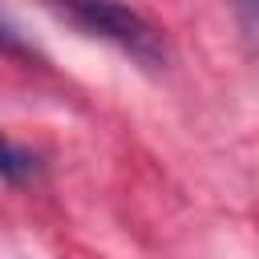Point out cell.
Listing matches in <instances>:
<instances>
[{
  "label": "cell",
  "mask_w": 259,
  "mask_h": 259,
  "mask_svg": "<svg viewBox=\"0 0 259 259\" xmlns=\"http://www.w3.org/2000/svg\"><path fill=\"white\" fill-rule=\"evenodd\" d=\"M255 4H259V0H235V8H239V16H243V28H247V32L255 28Z\"/></svg>",
  "instance_id": "4"
},
{
  "label": "cell",
  "mask_w": 259,
  "mask_h": 259,
  "mask_svg": "<svg viewBox=\"0 0 259 259\" xmlns=\"http://www.w3.org/2000/svg\"><path fill=\"white\" fill-rule=\"evenodd\" d=\"M32 174H36V154L24 150V146H16V142L0 130V178L12 182V186H20V182H28Z\"/></svg>",
  "instance_id": "2"
},
{
  "label": "cell",
  "mask_w": 259,
  "mask_h": 259,
  "mask_svg": "<svg viewBox=\"0 0 259 259\" xmlns=\"http://www.w3.org/2000/svg\"><path fill=\"white\" fill-rule=\"evenodd\" d=\"M0 53L4 57H16V61H40L36 45L28 40V32L20 28V20L0 4Z\"/></svg>",
  "instance_id": "3"
},
{
  "label": "cell",
  "mask_w": 259,
  "mask_h": 259,
  "mask_svg": "<svg viewBox=\"0 0 259 259\" xmlns=\"http://www.w3.org/2000/svg\"><path fill=\"white\" fill-rule=\"evenodd\" d=\"M45 4L57 8V12H61L69 24H77L81 32L117 45V49L130 53L134 61H142V65H150V69L166 65V40H162V32H158L146 16H138L134 8H125V4H117V0H45Z\"/></svg>",
  "instance_id": "1"
}]
</instances>
